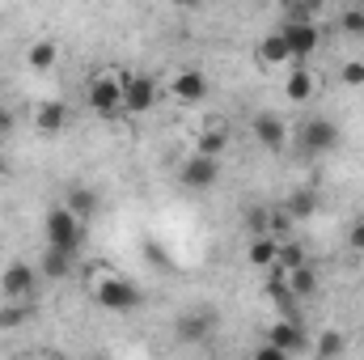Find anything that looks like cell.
Listing matches in <instances>:
<instances>
[{"label": "cell", "instance_id": "obj_1", "mask_svg": "<svg viewBox=\"0 0 364 360\" xmlns=\"http://www.w3.org/2000/svg\"><path fill=\"white\" fill-rule=\"evenodd\" d=\"M93 301L102 305V309H110V314H132L140 301H144V292L127 280V275H119V271H106L97 284H93Z\"/></svg>", "mask_w": 364, "mask_h": 360}, {"label": "cell", "instance_id": "obj_2", "mask_svg": "<svg viewBox=\"0 0 364 360\" xmlns=\"http://www.w3.org/2000/svg\"><path fill=\"white\" fill-rule=\"evenodd\" d=\"M85 229H90V225H81L64 203L51 208V212L43 216V238H47V246L73 250V255H81V246H85Z\"/></svg>", "mask_w": 364, "mask_h": 360}, {"label": "cell", "instance_id": "obj_3", "mask_svg": "<svg viewBox=\"0 0 364 360\" xmlns=\"http://www.w3.org/2000/svg\"><path fill=\"white\" fill-rule=\"evenodd\" d=\"M90 106L102 119H123V73H102L90 81Z\"/></svg>", "mask_w": 364, "mask_h": 360}, {"label": "cell", "instance_id": "obj_4", "mask_svg": "<svg viewBox=\"0 0 364 360\" xmlns=\"http://www.w3.org/2000/svg\"><path fill=\"white\" fill-rule=\"evenodd\" d=\"M178 182L186 186V191H212V186L220 182V157H208V153L195 149V153L182 162Z\"/></svg>", "mask_w": 364, "mask_h": 360}, {"label": "cell", "instance_id": "obj_5", "mask_svg": "<svg viewBox=\"0 0 364 360\" xmlns=\"http://www.w3.org/2000/svg\"><path fill=\"white\" fill-rule=\"evenodd\" d=\"M279 34H284V43H288V51H292V64H301V60H309V55L318 51V43H322V34H318V26H314L309 17H292V21H284V26H279Z\"/></svg>", "mask_w": 364, "mask_h": 360}, {"label": "cell", "instance_id": "obj_6", "mask_svg": "<svg viewBox=\"0 0 364 360\" xmlns=\"http://www.w3.org/2000/svg\"><path fill=\"white\" fill-rule=\"evenodd\" d=\"M301 144H305L309 157H326V153H335V149H339V127H335V119H326V115L309 119L305 132H301Z\"/></svg>", "mask_w": 364, "mask_h": 360}, {"label": "cell", "instance_id": "obj_7", "mask_svg": "<svg viewBox=\"0 0 364 360\" xmlns=\"http://www.w3.org/2000/svg\"><path fill=\"white\" fill-rule=\"evenodd\" d=\"M157 81L153 77H123V110L127 115H149L157 106Z\"/></svg>", "mask_w": 364, "mask_h": 360}, {"label": "cell", "instance_id": "obj_8", "mask_svg": "<svg viewBox=\"0 0 364 360\" xmlns=\"http://www.w3.org/2000/svg\"><path fill=\"white\" fill-rule=\"evenodd\" d=\"M250 127H255V136H259V144H263L267 153H284V144H288V123H284L275 110H259V115L250 119Z\"/></svg>", "mask_w": 364, "mask_h": 360}, {"label": "cell", "instance_id": "obj_9", "mask_svg": "<svg viewBox=\"0 0 364 360\" xmlns=\"http://www.w3.org/2000/svg\"><path fill=\"white\" fill-rule=\"evenodd\" d=\"M34 280H38V271L30 268V263H21V259H13L9 268L0 271V292H4L9 301H21V297L34 292Z\"/></svg>", "mask_w": 364, "mask_h": 360}, {"label": "cell", "instance_id": "obj_10", "mask_svg": "<svg viewBox=\"0 0 364 360\" xmlns=\"http://www.w3.org/2000/svg\"><path fill=\"white\" fill-rule=\"evenodd\" d=\"M170 93L178 97L182 106H195V102H203V97H208V77H203L199 68H182L178 77L170 81Z\"/></svg>", "mask_w": 364, "mask_h": 360}, {"label": "cell", "instance_id": "obj_11", "mask_svg": "<svg viewBox=\"0 0 364 360\" xmlns=\"http://www.w3.org/2000/svg\"><path fill=\"white\" fill-rule=\"evenodd\" d=\"M267 339H272V344H279L288 356L309 352V339H305V331H301V322H296V318H279L272 331H267Z\"/></svg>", "mask_w": 364, "mask_h": 360}, {"label": "cell", "instance_id": "obj_12", "mask_svg": "<svg viewBox=\"0 0 364 360\" xmlns=\"http://www.w3.org/2000/svg\"><path fill=\"white\" fill-rule=\"evenodd\" d=\"M30 119H34V127H38V132L55 136V132H64V123H68V106H64L60 97H51V102H38Z\"/></svg>", "mask_w": 364, "mask_h": 360}, {"label": "cell", "instance_id": "obj_13", "mask_svg": "<svg viewBox=\"0 0 364 360\" xmlns=\"http://www.w3.org/2000/svg\"><path fill=\"white\" fill-rule=\"evenodd\" d=\"M284 212L292 216V225H301V221L318 216V191H314V186H296V191H288Z\"/></svg>", "mask_w": 364, "mask_h": 360}, {"label": "cell", "instance_id": "obj_14", "mask_svg": "<svg viewBox=\"0 0 364 360\" xmlns=\"http://www.w3.org/2000/svg\"><path fill=\"white\" fill-rule=\"evenodd\" d=\"M64 208H68L81 225H93V216H97V191H90V186H73V191L64 195Z\"/></svg>", "mask_w": 364, "mask_h": 360}, {"label": "cell", "instance_id": "obj_15", "mask_svg": "<svg viewBox=\"0 0 364 360\" xmlns=\"http://www.w3.org/2000/svg\"><path fill=\"white\" fill-rule=\"evenodd\" d=\"M259 64H263V68H284V64H292V51H288V43H284L279 30L263 34V43H259Z\"/></svg>", "mask_w": 364, "mask_h": 360}, {"label": "cell", "instance_id": "obj_16", "mask_svg": "<svg viewBox=\"0 0 364 360\" xmlns=\"http://www.w3.org/2000/svg\"><path fill=\"white\" fill-rule=\"evenodd\" d=\"M55 60H60V43H55V38H34V43H30V51H26V64H30L34 73L55 68Z\"/></svg>", "mask_w": 364, "mask_h": 360}, {"label": "cell", "instance_id": "obj_17", "mask_svg": "<svg viewBox=\"0 0 364 360\" xmlns=\"http://www.w3.org/2000/svg\"><path fill=\"white\" fill-rule=\"evenodd\" d=\"M314 90H318V81H314V73L309 68H292L288 77H284V93H288V102H309L314 97Z\"/></svg>", "mask_w": 364, "mask_h": 360}, {"label": "cell", "instance_id": "obj_18", "mask_svg": "<svg viewBox=\"0 0 364 360\" xmlns=\"http://www.w3.org/2000/svg\"><path fill=\"white\" fill-rule=\"evenodd\" d=\"M275 250H279V238L255 233L250 246H246V259H250V268H275Z\"/></svg>", "mask_w": 364, "mask_h": 360}, {"label": "cell", "instance_id": "obj_19", "mask_svg": "<svg viewBox=\"0 0 364 360\" xmlns=\"http://www.w3.org/2000/svg\"><path fill=\"white\" fill-rule=\"evenodd\" d=\"M73 263H77V255H73V250H60V246H47V250H43V275H47V280H64V275H68V271H73Z\"/></svg>", "mask_w": 364, "mask_h": 360}, {"label": "cell", "instance_id": "obj_20", "mask_svg": "<svg viewBox=\"0 0 364 360\" xmlns=\"http://www.w3.org/2000/svg\"><path fill=\"white\" fill-rule=\"evenodd\" d=\"M301 263H309L305 246H301V242H292V238H279V250H275V271H292V268H301Z\"/></svg>", "mask_w": 364, "mask_h": 360}, {"label": "cell", "instance_id": "obj_21", "mask_svg": "<svg viewBox=\"0 0 364 360\" xmlns=\"http://www.w3.org/2000/svg\"><path fill=\"white\" fill-rule=\"evenodd\" d=\"M284 280H288V288H292L296 297H314V292H318V271L309 268V263H301V268L284 271Z\"/></svg>", "mask_w": 364, "mask_h": 360}, {"label": "cell", "instance_id": "obj_22", "mask_svg": "<svg viewBox=\"0 0 364 360\" xmlns=\"http://www.w3.org/2000/svg\"><path fill=\"white\" fill-rule=\"evenodd\" d=\"M195 149L208 153V157H225V149H229V132H225V127H203L199 140H195Z\"/></svg>", "mask_w": 364, "mask_h": 360}, {"label": "cell", "instance_id": "obj_23", "mask_svg": "<svg viewBox=\"0 0 364 360\" xmlns=\"http://www.w3.org/2000/svg\"><path fill=\"white\" fill-rule=\"evenodd\" d=\"M208 327H212V318H208V314H186V318H178V339L195 344V339H203V335H208Z\"/></svg>", "mask_w": 364, "mask_h": 360}, {"label": "cell", "instance_id": "obj_24", "mask_svg": "<svg viewBox=\"0 0 364 360\" xmlns=\"http://www.w3.org/2000/svg\"><path fill=\"white\" fill-rule=\"evenodd\" d=\"M339 81H343V85H352V90H360V85H364V64H360V60H348V64L339 68Z\"/></svg>", "mask_w": 364, "mask_h": 360}, {"label": "cell", "instance_id": "obj_25", "mask_svg": "<svg viewBox=\"0 0 364 360\" xmlns=\"http://www.w3.org/2000/svg\"><path fill=\"white\" fill-rule=\"evenodd\" d=\"M314 352H318V356H343V339H339L335 331H326V335L314 344Z\"/></svg>", "mask_w": 364, "mask_h": 360}, {"label": "cell", "instance_id": "obj_26", "mask_svg": "<svg viewBox=\"0 0 364 360\" xmlns=\"http://www.w3.org/2000/svg\"><path fill=\"white\" fill-rule=\"evenodd\" d=\"M26 318H30V309H21V305H13V301H9V305L0 309V327H4V331H13V327H21Z\"/></svg>", "mask_w": 364, "mask_h": 360}, {"label": "cell", "instance_id": "obj_27", "mask_svg": "<svg viewBox=\"0 0 364 360\" xmlns=\"http://www.w3.org/2000/svg\"><path fill=\"white\" fill-rule=\"evenodd\" d=\"M267 225H272V212L267 208H250L246 212V229L250 233H267Z\"/></svg>", "mask_w": 364, "mask_h": 360}, {"label": "cell", "instance_id": "obj_28", "mask_svg": "<svg viewBox=\"0 0 364 360\" xmlns=\"http://www.w3.org/2000/svg\"><path fill=\"white\" fill-rule=\"evenodd\" d=\"M339 30H343V34H364V9H348V13L339 17Z\"/></svg>", "mask_w": 364, "mask_h": 360}, {"label": "cell", "instance_id": "obj_29", "mask_svg": "<svg viewBox=\"0 0 364 360\" xmlns=\"http://www.w3.org/2000/svg\"><path fill=\"white\" fill-rule=\"evenodd\" d=\"M255 360H288V352H284L279 344L267 339V344H259V348H255Z\"/></svg>", "mask_w": 364, "mask_h": 360}, {"label": "cell", "instance_id": "obj_30", "mask_svg": "<svg viewBox=\"0 0 364 360\" xmlns=\"http://www.w3.org/2000/svg\"><path fill=\"white\" fill-rule=\"evenodd\" d=\"M348 246H352L356 255H364V221H356V225L348 229Z\"/></svg>", "mask_w": 364, "mask_h": 360}, {"label": "cell", "instance_id": "obj_31", "mask_svg": "<svg viewBox=\"0 0 364 360\" xmlns=\"http://www.w3.org/2000/svg\"><path fill=\"white\" fill-rule=\"evenodd\" d=\"M9 127H13V115H9V110H0V136H4Z\"/></svg>", "mask_w": 364, "mask_h": 360}, {"label": "cell", "instance_id": "obj_32", "mask_svg": "<svg viewBox=\"0 0 364 360\" xmlns=\"http://www.w3.org/2000/svg\"><path fill=\"white\" fill-rule=\"evenodd\" d=\"M170 4H174V9H195L199 0H170Z\"/></svg>", "mask_w": 364, "mask_h": 360}, {"label": "cell", "instance_id": "obj_33", "mask_svg": "<svg viewBox=\"0 0 364 360\" xmlns=\"http://www.w3.org/2000/svg\"><path fill=\"white\" fill-rule=\"evenodd\" d=\"M4 170H9V162H4V153H0V174H4Z\"/></svg>", "mask_w": 364, "mask_h": 360}]
</instances>
